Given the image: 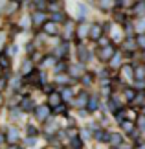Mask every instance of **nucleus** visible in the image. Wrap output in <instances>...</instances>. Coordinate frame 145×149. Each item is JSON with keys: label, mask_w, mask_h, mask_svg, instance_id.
Segmentation results:
<instances>
[{"label": "nucleus", "mask_w": 145, "mask_h": 149, "mask_svg": "<svg viewBox=\"0 0 145 149\" xmlns=\"http://www.w3.org/2000/svg\"><path fill=\"white\" fill-rule=\"evenodd\" d=\"M51 112H53V111H51V107L48 105V103H46V105H44V103H42V105H37L35 107V111H33V114H35V118L39 120V122H46V120H50L51 118Z\"/></svg>", "instance_id": "nucleus-1"}, {"label": "nucleus", "mask_w": 145, "mask_h": 149, "mask_svg": "<svg viewBox=\"0 0 145 149\" xmlns=\"http://www.w3.org/2000/svg\"><path fill=\"white\" fill-rule=\"evenodd\" d=\"M114 54H116V46H114V42H110L107 46H99V50H97V59L108 63Z\"/></svg>", "instance_id": "nucleus-2"}, {"label": "nucleus", "mask_w": 145, "mask_h": 149, "mask_svg": "<svg viewBox=\"0 0 145 149\" xmlns=\"http://www.w3.org/2000/svg\"><path fill=\"white\" fill-rule=\"evenodd\" d=\"M88 100H90V94L86 92V90H81V92L74 98V107L75 109H86L88 107Z\"/></svg>", "instance_id": "nucleus-3"}, {"label": "nucleus", "mask_w": 145, "mask_h": 149, "mask_svg": "<svg viewBox=\"0 0 145 149\" xmlns=\"http://www.w3.org/2000/svg\"><path fill=\"white\" fill-rule=\"evenodd\" d=\"M105 35V26H101V24H97V22H94V24L90 26V31H88V39L90 41H99V39Z\"/></svg>", "instance_id": "nucleus-4"}, {"label": "nucleus", "mask_w": 145, "mask_h": 149, "mask_svg": "<svg viewBox=\"0 0 145 149\" xmlns=\"http://www.w3.org/2000/svg\"><path fill=\"white\" fill-rule=\"evenodd\" d=\"M46 20H50V15L46 13V11L35 9V13L31 15V22H33V26H40V28H42V24H44Z\"/></svg>", "instance_id": "nucleus-5"}, {"label": "nucleus", "mask_w": 145, "mask_h": 149, "mask_svg": "<svg viewBox=\"0 0 145 149\" xmlns=\"http://www.w3.org/2000/svg\"><path fill=\"white\" fill-rule=\"evenodd\" d=\"M46 103H48V105L51 107V111H53V109H57L62 103V98H61V92L59 90H51V92L48 94V100H46Z\"/></svg>", "instance_id": "nucleus-6"}, {"label": "nucleus", "mask_w": 145, "mask_h": 149, "mask_svg": "<svg viewBox=\"0 0 145 149\" xmlns=\"http://www.w3.org/2000/svg\"><path fill=\"white\" fill-rule=\"evenodd\" d=\"M42 33L44 35H50V37L57 35V33H59V24H55L53 20H46L42 24Z\"/></svg>", "instance_id": "nucleus-7"}, {"label": "nucleus", "mask_w": 145, "mask_h": 149, "mask_svg": "<svg viewBox=\"0 0 145 149\" xmlns=\"http://www.w3.org/2000/svg\"><path fill=\"white\" fill-rule=\"evenodd\" d=\"M68 52H70V42H68V41H62L59 46L55 48L53 55L57 57V59H65V57L68 55Z\"/></svg>", "instance_id": "nucleus-8"}, {"label": "nucleus", "mask_w": 145, "mask_h": 149, "mask_svg": "<svg viewBox=\"0 0 145 149\" xmlns=\"http://www.w3.org/2000/svg\"><path fill=\"white\" fill-rule=\"evenodd\" d=\"M123 65L125 63H123V54H121V52H116V54L112 55V59L108 61V66L112 68V70H119Z\"/></svg>", "instance_id": "nucleus-9"}, {"label": "nucleus", "mask_w": 145, "mask_h": 149, "mask_svg": "<svg viewBox=\"0 0 145 149\" xmlns=\"http://www.w3.org/2000/svg\"><path fill=\"white\" fill-rule=\"evenodd\" d=\"M130 15L132 17H145V0L134 2V6L130 8Z\"/></svg>", "instance_id": "nucleus-10"}, {"label": "nucleus", "mask_w": 145, "mask_h": 149, "mask_svg": "<svg viewBox=\"0 0 145 149\" xmlns=\"http://www.w3.org/2000/svg\"><path fill=\"white\" fill-rule=\"evenodd\" d=\"M20 140V133L17 127H9L8 129V134H6V142H9V144H17V142Z\"/></svg>", "instance_id": "nucleus-11"}, {"label": "nucleus", "mask_w": 145, "mask_h": 149, "mask_svg": "<svg viewBox=\"0 0 145 149\" xmlns=\"http://www.w3.org/2000/svg\"><path fill=\"white\" fill-rule=\"evenodd\" d=\"M83 74H85V63H77V65H74L70 68V76L74 79H81V77H83Z\"/></svg>", "instance_id": "nucleus-12"}, {"label": "nucleus", "mask_w": 145, "mask_h": 149, "mask_svg": "<svg viewBox=\"0 0 145 149\" xmlns=\"http://www.w3.org/2000/svg\"><path fill=\"white\" fill-rule=\"evenodd\" d=\"M119 127H121V131H123V133H127V134H132L136 131V122L134 120H125V122H121L119 123Z\"/></svg>", "instance_id": "nucleus-13"}, {"label": "nucleus", "mask_w": 145, "mask_h": 149, "mask_svg": "<svg viewBox=\"0 0 145 149\" xmlns=\"http://www.w3.org/2000/svg\"><path fill=\"white\" fill-rule=\"evenodd\" d=\"M20 109H22V112H31V111H35V103H33V100L30 98V96H26L24 100L20 101V105H19Z\"/></svg>", "instance_id": "nucleus-14"}, {"label": "nucleus", "mask_w": 145, "mask_h": 149, "mask_svg": "<svg viewBox=\"0 0 145 149\" xmlns=\"http://www.w3.org/2000/svg\"><path fill=\"white\" fill-rule=\"evenodd\" d=\"M50 20H53L55 24H65V22L68 20V17H66L65 11H55V13L50 15Z\"/></svg>", "instance_id": "nucleus-15"}, {"label": "nucleus", "mask_w": 145, "mask_h": 149, "mask_svg": "<svg viewBox=\"0 0 145 149\" xmlns=\"http://www.w3.org/2000/svg\"><path fill=\"white\" fill-rule=\"evenodd\" d=\"M121 48H123V52H127V54H130V52L138 50L136 46V41H132V37H127L123 42H121Z\"/></svg>", "instance_id": "nucleus-16"}, {"label": "nucleus", "mask_w": 145, "mask_h": 149, "mask_svg": "<svg viewBox=\"0 0 145 149\" xmlns=\"http://www.w3.org/2000/svg\"><path fill=\"white\" fill-rule=\"evenodd\" d=\"M134 81H145V63L134 65Z\"/></svg>", "instance_id": "nucleus-17"}, {"label": "nucleus", "mask_w": 145, "mask_h": 149, "mask_svg": "<svg viewBox=\"0 0 145 149\" xmlns=\"http://www.w3.org/2000/svg\"><path fill=\"white\" fill-rule=\"evenodd\" d=\"M72 76H68V74H57V77H55V83L57 85H62V87H70V83H72Z\"/></svg>", "instance_id": "nucleus-18"}, {"label": "nucleus", "mask_w": 145, "mask_h": 149, "mask_svg": "<svg viewBox=\"0 0 145 149\" xmlns=\"http://www.w3.org/2000/svg\"><path fill=\"white\" fill-rule=\"evenodd\" d=\"M61 98H62V101H74V98H75V92L70 88V87H62L61 90Z\"/></svg>", "instance_id": "nucleus-19"}, {"label": "nucleus", "mask_w": 145, "mask_h": 149, "mask_svg": "<svg viewBox=\"0 0 145 149\" xmlns=\"http://www.w3.org/2000/svg\"><path fill=\"white\" fill-rule=\"evenodd\" d=\"M136 94H138V92H136L134 87H125V88H123V98H125L127 103H132V101H134Z\"/></svg>", "instance_id": "nucleus-20"}, {"label": "nucleus", "mask_w": 145, "mask_h": 149, "mask_svg": "<svg viewBox=\"0 0 145 149\" xmlns=\"http://www.w3.org/2000/svg\"><path fill=\"white\" fill-rule=\"evenodd\" d=\"M88 31H90V26L86 24V22H81V24L77 26V33H75V37H77V39H85V37H88Z\"/></svg>", "instance_id": "nucleus-21"}, {"label": "nucleus", "mask_w": 145, "mask_h": 149, "mask_svg": "<svg viewBox=\"0 0 145 149\" xmlns=\"http://www.w3.org/2000/svg\"><path fill=\"white\" fill-rule=\"evenodd\" d=\"M31 72H33V61H31V57H30V59H24V61H22L20 74H22V76H30Z\"/></svg>", "instance_id": "nucleus-22"}, {"label": "nucleus", "mask_w": 145, "mask_h": 149, "mask_svg": "<svg viewBox=\"0 0 145 149\" xmlns=\"http://www.w3.org/2000/svg\"><path fill=\"white\" fill-rule=\"evenodd\" d=\"M132 26H134L136 33H145V17H136L134 22H132Z\"/></svg>", "instance_id": "nucleus-23"}, {"label": "nucleus", "mask_w": 145, "mask_h": 149, "mask_svg": "<svg viewBox=\"0 0 145 149\" xmlns=\"http://www.w3.org/2000/svg\"><path fill=\"white\" fill-rule=\"evenodd\" d=\"M94 138H96L97 142H108L110 133H108V131H105V129H96V131H94Z\"/></svg>", "instance_id": "nucleus-24"}, {"label": "nucleus", "mask_w": 145, "mask_h": 149, "mask_svg": "<svg viewBox=\"0 0 145 149\" xmlns=\"http://www.w3.org/2000/svg\"><path fill=\"white\" fill-rule=\"evenodd\" d=\"M99 107H101V103H99V98H97V96H92V94H90V100H88V107H86V109H88V112H96V111H97Z\"/></svg>", "instance_id": "nucleus-25"}, {"label": "nucleus", "mask_w": 145, "mask_h": 149, "mask_svg": "<svg viewBox=\"0 0 145 149\" xmlns=\"http://www.w3.org/2000/svg\"><path fill=\"white\" fill-rule=\"evenodd\" d=\"M19 9H20V2H19V0H9V2H8V8H6V15L17 13Z\"/></svg>", "instance_id": "nucleus-26"}, {"label": "nucleus", "mask_w": 145, "mask_h": 149, "mask_svg": "<svg viewBox=\"0 0 145 149\" xmlns=\"http://www.w3.org/2000/svg\"><path fill=\"white\" fill-rule=\"evenodd\" d=\"M40 65H42L44 68H51V66L57 65V57H55V55H46V57H42Z\"/></svg>", "instance_id": "nucleus-27"}, {"label": "nucleus", "mask_w": 145, "mask_h": 149, "mask_svg": "<svg viewBox=\"0 0 145 149\" xmlns=\"http://www.w3.org/2000/svg\"><path fill=\"white\" fill-rule=\"evenodd\" d=\"M130 105H134V107H143L145 105V90H138L136 98H134V101H132Z\"/></svg>", "instance_id": "nucleus-28"}, {"label": "nucleus", "mask_w": 145, "mask_h": 149, "mask_svg": "<svg viewBox=\"0 0 145 149\" xmlns=\"http://www.w3.org/2000/svg\"><path fill=\"white\" fill-rule=\"evenodd\" d=\"M108 142L112 144L114 147H119L121 144H123V136L121 134H118V133H110V138H108Z\"/></svg>", "instance_id": "nucleus-29"}, {"label": "nucleus", "mask_w": 145, "mask_h": 149, "mask_svg": "<svg viewBox=\"0 0 145 149\" xmlns=\"http://www.w3.org/2000/svg\"><path fill=\"white\" fill-rule=\"evenodd\" d=\"M114 118H116V122H118V123L125 122V120H129V116H127V111H125L123 107H121V109H118V111L114 112Z\"/></svg>", "instance_id": "nucleus-30"}, {"label": "nucleus", "mask_w": 145, "mask_h": 149, "mask_svg": "<svg viewBox=\"0 0 145 149\" xmlns=\"http://www.w3.org/2000/svg\"><path fill=\"white\" fill-rule=\"evenodd\" d=\"M86 17H88V6L83 4V2H79V20L85 22Z\"/></svg>", "instance_id": "nucleus-31"}, {"label": "nucleus", "mask_w": 145, "mask_h": 149, "mask_svg": "<svg viewBox=\"0 0 145 149\" xmlns=\"http://www.w3.org/2000/svg\"><path fill=\"white\" fill-rule=\"evenodd\" d=\"M96 2L99 4V8H101L103 11H108L110 8H114V6H116L114 0H96Z\"/></svg>", "instance_id": "nucleus-32"}, {"label": "nucleus", "mask_w": 145, "mask_h": 149, "mask_svg": "<svg viewBox=\"0 0 145 149\" xmlns=\"http://www.w3.org/2000/svg\"><path fill=\"white\" fill-rule=\"evenodd\" d=\"M88 57H90V54H88V50H86V46L81 44V46H79V63H86Z\"/></svg>", "instance_id": "nucleus-33"}, {"label": "nucleus", "mask_w": 145, "mask_h": 149, "mask_svg": "<svg viewBox=\"0 0 145 149\" xmlns=\"http://www.w3.org/2000/svg\"><path fill=\"white\" fill-rule=\"evenodd\" d=\"M92 134H94V133H92V129H88V127H85V129H81V131H79V138L83 140V142L90 140V138H92Z\"/></svg>", "instance_id": "nucleus-34"}, {"label": "nucleus", "mask_w": 145, "mask_h": 149, "mask_svg": "<svg viewBox=\"0 0 145 149\" xmlns=\"http://www.w3.org/2000/svg\"><path fill=\"white\" fill-rule=\"evenodd\" d=\"M134 41H136V46H138V50H142V52H143V50H145V33H138Z\"/></svg>", "instance_id": "nucleus-35"}, {"label": "nucleus", "mask_w": 145, "mask_h": 149, "mask_svg": "<svg viewBox=\"0 0 145 149\" xmlns=\"http://www.w3.org/2000/svg\"><path fill=\"white\" fill-rule=\"evenodd\" d=\"M46 11H51V13H55V11H61V2H57V0H51V2L48 4V8H46Z\"/></svg>", "instance_id": "nucleus-36"}, {"label": "nucleus", "mask_w": 145, "mask_h": 149, "mask_svg": "<svg viewBox=\"0 0 145 149\" xmlns=\"http://www.w3.org/2000/svg\"><path fill=\"white\" fill-rule=\"evenodd\" d=\"M83 144L85 142L79 138V136H75V138H72L70 140V146H72V149H83Z\"/></svg>", "instance_id": "nucleus-37"}, {"label": "nucleus", "mask_w": 145, "mask_h": 149, "mask_svg": "<svg viewBox=\"0 0 145 149\" xmlns=\"http://www.w3.org/2000/svg\"><path fill=\"white\" fill-rule=\"evenodd\" d=\"M81 83H83L85 85V87H86V85H88V87H90V85L92 83H94V76H92V74H83V77H81Z\"/></svg>", "instance_id": "nucleus-38"}, {"label": "nucleus", "mask_w": 145, "mask_h": 149, "mask_svg": "<svg viewBox=\"0 0 145 149\" xmlns=\"http://www.w3.org/2000/svg\"><path fill=\"white\" fill-rule=\"evenodd\" d=\"M134 122H136V127L140 129V131H145V114H140Z\"/></svg>", "instance_id": "nucleus-39"}, {"label": "nucleus", "mask_w": 145, "mask_h": 149, "mask_svg": "<svg viewBox=\"0 0 145 149\" xmlns=\"http://www.w3.org/2000/svg\"><path fill=\"white\" fill-rule=\"evenodd\" d=\"M33 6H35V9L46 11V8H48V2H46V0H33Z\"/></svg>", "instance_id": "nucleus-40"}, {"label": "nucleus", "mask_w": 145, "mask_h": 149, "mask_svg": "<svg viewBox=\"0 0 145 149\" xmlns=\"http://www.w3.org/2000/svg\"><path fill=\"white\" fill-rule=\"evenodd\" d=\"M24 144H26L28 147L37 146V136H26V138H24Z\"/></svg>", "instance_id": "nucleus-41"}, {"label": "nucleus", "mask_w": 145, "mask_h": 149, "mask_svg": "<svg viewBox=\"0 0 145 149\" xmlns=\"http://www.w3.org/2000/svg\"><path fill=\"white\" fill-rule=\"evenodd\" d=\"M65 70H66V65H65V63H57V65L53 66V72L55 74H65Z\"/></svg>", "instance_id": "nucleus-42"}, {"label": "nucleus", "mask_w": 145, "mask_h": 149, "mask_svg": "<svg viewBox=\"0 0 145 149\" xmlns=\"http://www.w3.org/2000/svg\"><path fill=\"white\" fill-rule=\"evenodd\" d=\"M26 133H28V136H37L39 131H37L35 125H28V127H26Z\"/></svg>", "instance_id": "nucleus-43"}, {"label": "nucleus", "mask_w": 145, "mask_h": 149, "mask_svg": "<svg viewBox=\"0 0 145 149\" xmlns=\"http://www.w3.org/2000/svg\"><path fill=\"white\" fill-rule=\"evenodd\" d=\"M110 28H112V31H108V35L112 37V41H114V39H116V35L119 37V31H121V30H119V28H116L114 24H110Z\"/></svg>", "instance_id": "nucleus-44"}, {"label": "nucleus", "mask_w": 145, "mask_h": 149, "mask_svg": "<svg viewBox=\"0 0 145 149\" xmlns=\"http://www.w3.org/2000/svg\"><path fill=\"white\" fill-rule=\"evenodd\" d=\"M110 42H112V41H110L108 37H105V35H103L99 41H97V44H99V46H107V44H110Z\"/></svg>", "instance_id": "nucleus-45"}, {"label": "nucleus", "mask_w": 145, "mask_h": 149, "mask_svg": "<svg viewBox=\"0 0 145 149\" xmlns=\"http://www.w3.org/2000/svg\"><path fill=\"white\" fill-rule=\"evenodd\" d=\"M0 66H6V68H8L9 66V57H6V55H2V57H0Z\"/></svg>", "instance_id": "nucleus-46"}, {"label": "nucleus", "mask_w": 145, "mask_h": 149, "mask_svg": "<svg viewBox=\"0 0 145 149\" xmlns=\"http://www.w3.org/2000/svg\"><path fill=\"white\" fill-rule=\"evenodd\" d=\"M6 85H8V76H2L0 77V90L6 88Z\"/></svg>", "instance_id": "nucleus-47"}, {"label": "nucleus", "mask_w": 145, "mask_h": 149, "mask_svg": "<svg viewBox=\"0 0 145 149\" xmlns=\"http://www.w3.org/2000/svg\"><path fill=\"white\" fill-rule=\"evenodd\" d=\"M134 87H136V88H140V90H143V88H145V81H136V83H134Z\"/></svg>", "instance_id": "nucleus-48"}, {"label": "nucleus", "mask_w": 145, "mask_h": 149, "mask_svg": "<svg viewBox=\"0 0 145 149\" xmlns=\"http://www.w3.org/2000/svg\"><path fill=\"white\" fill-rule=\"evenodd\" d=\"M19 52V46L17 44H11V48H9V54H17Z\"/></svg>", "instance_id": "nucleus-49"}, {"label": "nucleus", "mask_w": 145, "mask_h": 149, "mask_svg": "<svg viewBox=\"0 0 145 149\" xmlns=\"http://www.w3.org/2000/svg\"><path fill=\"white\" fill-rule=\"evenodd\" d=\"M116 149H132V147H130L129 144H125V142H123V144H121L119 147H116Z\"/></svg>", "instance_id": "nucleus-50"}, {"label": "nucleus", "mask_w": 145, "mask_h": 149, "mask_svg": "<svg viewBox=\"0 0 145 149\" xmlns=\"http://www.w3.org/2000/svg\"><path fill=\"white\" fill-rule=\"evenodd\" d=\"M136 149H145V142H138V144H136Z\"/></svg>", "instance_id": "nucleus-51"}, {"label": "nucleus", "mask_w": 145, "mask_h": 149, "mask_svg": "<svg viewBox=\"0 0 145 149\" xmlns=\"http://www.w3.org/2000/svg\"><path fill=\"white\" fill-rule=\"evenodd\" d=\"M8 149H20V147L17 146V144H9V147H8Z\"/></svg>", "instance_id": "nucleus-52"}, {"label": "nucleus", "mask_w": 145, "mask_h": 149, "mask_svg": "<svg viewBox=\"0 0 145 149\" xmlns=\"http://www.w3.org/2000/svg\"><path fill=\"white\" fill-rule=\"evenodd\" d=\"M2 142H6V134L0 133V144H2Z\"/></svg>", "instance_id": "nucleus-53"}, {"label": "nucleus", "mask_w": 145, "mask_h": 149, "mask_svg": "<svg viewBox=\"0 0 145 149\" xmlns=\"http://www.w3.org/2000/svg\"><path fill=\"white\" fill-rule=\"evenodd\" d=\"M2 44H4V35L0 33V46H2Z\"/></svg>", "instance_id": "nucleus-54"}, {"label": "nucleus", "mask_w": 145, "mask_h": 149, "mask_svg": "<svg viewBox=\"0 0 145 149\" xmlns=\"http://www.w3.org/2000/svg\"><path fill=\"white\" fill-rule=\"evenodd\" d=\"M2 105H4V98H2V94H0V109H2Z\"/></svg>", "instance_id": "nucleus-55"}, {"label": "nucleus", "mask_w": 145, "mask_h": 149, "mask_svg": "<svg viewBox=\"0 0 145 149\" xmlns=\"http://www.w3.org/2000/svg\"><path fill=\"white\" fill-rule=\"evenodd\" d=\"M142 59H143V61H145V50H143V52H142Z\"/></svg>", "instance_id": "nucleus-56"}, {"label": "nucleus", "mask_w": 145, "mask_h": 149, "mask_svg": "<svg viewBox=\"0 0 145 149\" xmlns=\"http://www.w3.org/2000/svg\"><path fill=\"white\" fill-rule=\"evenodd\" d=\"M0 77H2V66H0Z\"/></svg>", "instance_id": "nucleus-57"}, {"label": "nucleus", "mask_w": 145, "mask_h": 149, "mask_svg": "<svg viewBox=\"0 0 145 149\" xmlns=\"http://www.w3.org/2000/svg\"><path fill=\"white\" fill-rule=\"evenodd\" d=\"M48 149H61V147H48Z\"/></svg>", "instance_id": "nucleus-58"}, {"label": "nucleus", "mask_w": 145, "mask_h": 149, "mask_svg": "<svg viewBox=\"0 0 145 149\" xmlns=\"http://www.w3.org/2000/svg\"><path fill=\"white\" fill-rule=\"evenodd\" d=\"M142 111H143V114H145V105H143V107H142Z\"/></svg>", "instance_id": "nucleus-59"}]
</instances>
